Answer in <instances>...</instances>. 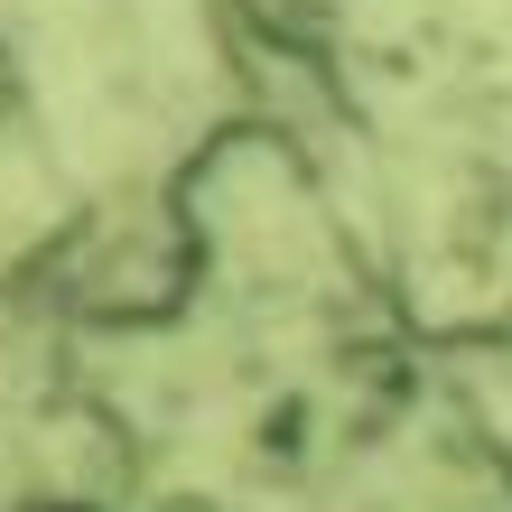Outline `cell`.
Instances as JSON below:
<instances>
[{
  "instance_id": "1",
  "label": "cell",
  "mask_w": 512,
  "mask_h": 512,
  "mask_svg": "<svg viewBox=\"0 0 512 512\" xmlns=\"http://www.w3.org/2000/svg\"><path fill=\"white\" fill-rule=\"evenodd\" d=\"M47 289H56V317L75 336H159V326H187L205 308V252H196L187 205H177V177L168 187L94 196L56 233Z\"/></svg>"
}]
</instances>
